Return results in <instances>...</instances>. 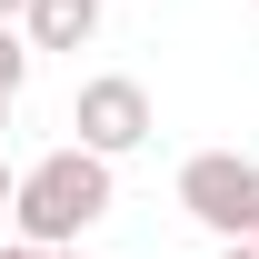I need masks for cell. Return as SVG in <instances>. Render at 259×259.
Returning a JSON list of instances; mask_svg holds the SVG:
<instances>
[{"instance_id": "6da1fadb", "label": "cell", "mask_w": 259, "mask_h": 259, "mask_svg": "<svg viewBox=\"0 0 259 259\" xmlns=\"http://www.w3.org/2000/svg\"><path fill=\"white\" fill-rule=\"evenodd\" d=\"M100 220H110V160H90L80 140L20 169V199H10V229H20V249L60 259V249H80Z\"/></svg>"}, {"instance_id": "7a4b0ae2", "label": "cell", "mask_w": 259, "mask_h": 259, "mask_svg": "<svg viewBox=\"0 0 259 259\" xmlns=\"http://www.w3.org/2000/svg\"><path fill=\"white\" fill-rule=\"evenodd\" d=\"M180 209H190L209 239H259V160H239V150H199L190 169H180Z\"/></svg>"}, {"instance_id": "3957f363", "label": "cell", "mask_w": 259, "mask_h": 259, "mask_svg": "<svg viewBox=\"0 0 259 259\" xmlns=\"http://www.w3.org/2000/svg\"><path fill=\"white\" fill-rule=\"evenodd\" d=\"M70 130H80V150H90V160H130V150L160 130V110H150V90H140L130 70H100V80L70 90Z\"/></svg>"}, {"instance_id": "277c9868", "label": "cell", "mask_w": 259, "mask_h": 259, "mask_svg": "<svg viewBox=\"0 0 259 259\" xmlns=\"http://www.w3.org/2000/svg\"><path fill=\"white\" fill-rule=\"evenodd\" d=\"M100 10H110V0H30V10H20V40H30V50H90Z\"/></svg>"}, {"instance_id": "5b68a950", "label": "cell", "mask_w": 259, "mask_h": 259, "mask_svg": "<svg viewBox=\"0 0 259 259\" xmlns=\"http://www.w3.org/2000/svg\"><path fill=\"white\" fill-rule=\"evenodd\" d=\"M20 80H30V40L0 30V100H20Z\"/></svg>"}, {"instance_id": "8992f818", "label": "cell", "mask_w": 259, "mask_h": 259, "mask_svg": "<svg viewBox=\"0 0 259 259\" xmlns=\"http://www.w3.org/2000/svg\"><path fill=\"white\" fill-rule=\"evenodd\" d=\"M10 199H20V169H10V160H0V209H10Z\"/></svg>"}, {"instance_id": "52a82bcc", "label": "cell", "mask_w": 259, "mask_h": 259, "mask_svg": "<svg viewBox=\"0 0 259 259\" xmlns=\"http://www.w3.org/2000/svg\"><path fill=\"white\" fill-rule=\"evenodd\" d=\"M220 259H259V239H229V249H220Z\"/></svg>"}, {"instance_id": "ba28073f", "label": "cell", "mask_w": 259, "mask_h": 259, "mask_svg": "<svg viewBox=\"0 0 259 259\" xmlns=\"http://www.w3.org/2000/svg\"><path fill=\"white\" fill-rule=\"evenodd\" d=\"M20 10H30V0H0V30H10V20H20Z\"/></svg>"}, {"instance_id": "9c48e42d", "label": "cell", "mask_w": 259, "mask_h": 259, "mask_svg": "<svg viewBox=\"0 0 259 259\" xmlns=\"http://www.w3.org/2000/svg\"><path fill=\"white\" fill-rule=\"evenodd\" d=\"M0 259H40V249H20V239H10V249H0Z\"/></svg>"}, {"instance_id": "30bf717a", "label": "cell", "mask_w": 259, "mask_h": 259, "mask_svg": "<svg viewBox=\"0 0 259 259\" xmlns=\"http://www.w3.org/2000/svg\"><path fill=\"white\" fill-rule=\"evenodd\" d=\"M0 130H10V100H0Z\"/></svg>"}, {"instance_id": "8fae6325", "label": "cell", "mask_w": 259, "mask_h": 259, "mask_svg": "<svg viewBox=\"0 0 259 259\" xmlns=\"http://www.w3.org/2000/svg\"><path fill=\"white\" fill-rule=\"evenodd\" d=\"M60 259H70V249H60Z\"/></svg>"}]
</instances>
